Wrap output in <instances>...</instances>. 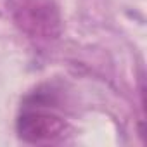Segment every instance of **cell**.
I'll return each instance as SVG.
<instances>
[{
  "label": "cell",
  "mask_w": 147,
  "mask_h": 147,
  "mask_svg": "<svg viewBox=\"0 0 147 147\" xmlns=\"http://www.w3.org/2000/svg\"><path fill=\"white\" fill-rule=\"evenodd\" d=\"M14 24L31 40L54 42L62 33V18L55 0H7Z\"/></svg>",
  "instance_id": "1"
},
{
  "label": "cell",
  "mask_w": 147,
  "mask_h": 147,
  "mask_svg": "<svg viewBox=\"0 0 147 147\" xmlns=\"http://www.w3.org/2000/svg\"><path fill=\"white\" fill-rule=\"evenodd\" d=\"M18 135L21 140L30 144H45L61 140L69 125L57 114L43 111H26L18 118Z\"/></svg>",
  "instance_id": "2"
}]
</instances>
